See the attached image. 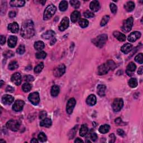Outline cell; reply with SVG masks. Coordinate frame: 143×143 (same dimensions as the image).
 <instances>
[{"label": "cell", "mask_w": 143, "mask_h": 143, "mask_svg": "<svg viewBox=\"0 0 143 143\" xmlns=\"http://www.w3.org/2000/svg\"><path fill=\"white\" fill-rule=\"evenodd\" d=\"M125 9L128 12H131L133 11L135 8V4L132 1L127 2L126 5H125Z\"/></svg>", "instance_id": "cell-27"}, {"label": "cell", "mask_w": 143, "mask_h": 143, "mask_svg": "<svg viewBox=\"0 0 143 143\" xmlns=\"http://www.w3.org/2000/svg\"><path fill=\"white\" fill-rule=\"evenodd\" d=\"M20 126V122L19 121L11 120L7 122L6 127L9 129L14 131H16L19 129Z\"/></svg>", "instance_id": "cell-6"}, {"label": "cell", "mask_w": 143, "mask_h": 143, "mask_svg": "<svg viewBox=\"0 0 143 143\" xmlns=\"http://www.w3.org/2000/svg\"><path fill=\"white\" fill-rule=\"evenodd\" d=\"M11 81L16 86H19L21 83L22 77L20 74L19 73H15L12 76Z\"/></svg>", "instance_id": "cell-11"}, {"label": "cell", "mask_w": 143, "mask_h": 143, "mask_svg": "<svg viewBox=\"0 0 143 143\" xmlns=\"http://www.w3.org/2000/svg\"><path fill=\"white\" fill-rule=\"evenodd\" d=\"M5 142L6 141H4V140H0V142Z\"/></svg>", "instance_id": "cell-64"}, {"label": "cell", "mask_w": 143, "mask_h": 143, "mask_svg": "<svg viewBox=\"0 0 143 143\" xmlns=\"http://www.w3.org/2000/svg\"><path fill=\"white\" fill-rule=\"evenodd\" d=\"M14 98L12 96L9 95H5L2 96V102L5 105H9L14 102Z\"/></svg>", "instance_id": "cell-15"}, {"label": "cell", "mask_w": 143, "mask_h": 143, "mask_svg": "<svg viewBox=\"0 0 143 143\" xmlns=\"http://www.w3.org/2000/svg\"><path fill=\"white\" fill-rule=\"evenodd\" d=\"M136 66L135 64L134 63L130 62L127 66L126 73H127V75L130 76H131L132 73L134 72L135 69H136Z\"/></svg>", "instance_id": "cell-17"}, {"label": "cell", "mask_w": 143, "mask_h": 143, "mask_svg": "<svg viewBox=\"0 0 143 143\" xmlns=\"http://www.w3.org/2000/svg\"><path fill=\"white\" fill-rule=\"evenodd\" d=\"M124 106V102L121 98H115L113 101L112 107L113 111L118 112L122 109V108Z\"/></svg>", "instance_id": "cell-5"}, {"label": "cell", "mask_w": 143, "mask_h": 143, "mask_svg": "<svg viewBox=\"0 0 143 143\" xmlns=\"http://www.w3.org/2000/svg\"><path fill=\"white\" fill-rule=\"evenodd\" d=\"M140 36H141V33H140V32L134 31L130 34L129 36H128L127 39L130 42L133 43V42H134L136 40H137L138 39H139L140 38Z\"/></svg>", "instance_id": "cell-14"}, {"label": "cell", "mask_w": 143, "mask_h": 143, "mask_svg": "<svg viewBox=\"0 0 143 143\" xmlns=\"http://www.w3.org/2000/svg\"><path fill=\"white\" fill-rule=\"evenodd\" d=\"M51 124H52V122H51V120L50 119L45 118V119L42 120L40 123V125L42 127H49L51 126Z\"/></svg>", "instance_id": "cell-25"}, {"label": "cell", "mask_w": 143, "mask_h": 143, "mask_svg": "<svg viewBox=\"0 0 143 143\" xmlns=\"http://www.w3.org/2000/svg\"><path fill=\"white\" fill-rule=\"evenodd\" d=\"M18 38L16 36H10L8 39V45L10 48H14L16 46Z\"/></svg>", "instance_id": "cell-18"}, {"label": "cell", "mask_w": 143, "mask_h": 143, "mask_svg": "<svg viewBox=\"0 0 143 143\" xmlns=\"http://www.w3.org/2000/svg\"><path fill=\"white\" fill-rule=\"evenodd\" d=\"M45 47V45H44V43H43V41H36L34 44V48L37 50H39L40 51Z\"/></svg>", "instance_id": "cell-30"}, {"label": "cell", "mask_w": 143, "mask_h": 143, "mask_svg": "<svg viewBox=\"0 0 143 143\" xmlns=\"http://www.w3.org/2000/svg\"><path fill=\"white\" fill-rule=\"evenodd\" d=\"M25 102L22 100H17L13 105V110L16 112H19L23 109Z\"/></svg>", "instance_id": "cell-12"}, {"label": "cell", "mask_w": 143, "mask_h": 143, "mask_svg": "<svg viewBox=\"0 0 143 143\" xmlns=\"http://www.w3.org/2000/svg\"><path fill=\"white\" fill-rule=\"evenodd\" d=\"M110 20V16L108 15H105L103 17V18L101 20V21L100 23V25L101 26H105L106 25Z\"/></svg>", "instance_id": "cell-40"}, {"label": "cell", "mask_w": 143, "mask_h": 143, "mask_svg": "<svg viewBox=\"0 0 143 143\" xmlns=\"http://www.w3.org/2000/svg\"><path fill=\"white\" fill-rule=\"evenodd\" d=\"M90 138L93 141H96L97 139V135L96 134V133H92L90 135Z\"/></svg>", "instance_id": "cell-51"}, {"label": "cell", "mask_w": 143, "mask_h": 143, "mask_svg": "<svg viewBox=\"0 0 143 143\" xmlns=\"http://www.w3.org/2000/svg\"><path fill=\"white\" fill-rule=\"evenodd\" d=\"M70 4L75 9L79 8L81 5L80 2L77 0H72V1H70Z\"/></svg>", "instance_id": "cell-42"}, {"label": "cell", "mask_w": 143, "mask_h": 143, "mask_svg": "<svg viewBox=\"0 0 143 143\" xmlns=\"http://www.w3.org/2000/svg\"><path fill=\"white\" fill-rule=\"evenodd\" d=\"M46 116H47V113H46V111H43L40 112V114H39V118H40V119L41 120H43L44 119H45Z\"/></svg>", "instance_id": "cell-50"}, {"label": "cell", "mask_w": 143, "mask_h": 143, "mask_svg": "<svg viewBox=\"0 0 143 143\" xmlns=\"http://www.w3.org/2000/svg\"><path fill=\"white\" fill-rule=\"evenodd\" d=\"M56 10V7L53 5H49L45 9L44 13V20H47L52 17L54 14L55 13Z\"/></svg>", "instance_id": "cell-3"}, {"label": "cell", "mask_w": 143, "mask_h": 143, "mask_svg": "<svg viewBox=\"0 0 143 143\" xmlns=\"http://www.w3.org/2000/svg\"><path fill=\"white\" fill-rule=\"evenodd\" d=\"M66 67L64 64H61L59 65H58L56 67L55 70H54V75L56 77H61V76L64 74L65 72Z\"/></svg>", "instance_id": "cell-7"}, {"label": "cell", "mask_w": 143, "mask_h": 143, "mask_svg": "<svg viewBox=\"0 0 143 143\" xmlns=\"http://www.w3.org/2000/svg\"><path fill=\"white\" fill-rule=\"evenodd\" d=\"M16 12L12 11H10L9 12V16L10 18H14V17L16 16Z\"/></svg>", "instance_id": "cell-55"}, {"label": "cell", "mask_w": 143, "mask_h": 143, "mask_svg": "<svg viewBox=\"0 0 143 143\" xmlns=\"http://www.w3.org/2000/svg\"><path fill=\"white\" fill-rule=\"evenodd\" d=\"M129 85L130 87L131 88H135L137 87V86L138 85V82L137 81L136 78H132L130 79V80L129 81Z\"/></svg>", "instance_id": "cell-35"}, {"label": "cell", "mask_w": 143, "mask_h": 143, "mask_svg": "<svg viewBox=\"0 0 143 143\" xmlns=\"http://www.w3.org/2000/svg\"><path fill=\"white\" fill-rule=\"evenodd\" d=\"M45 1H40V3H41V4H42V5H44V4H45Z\"/></svg>", "instance_id": "cell-62"}, {"label": "cell", "mask_w": 143, "mask_h": 143, "mask_svg": "<svg viewBox=\"0 0 143 143\" xmlns=\"http://www.w3.org/2000/svg\"><path fill=\"white\" fill-rule=\"evenodd\" d=\"M83 15L86 18H92L95 16L94 14H93L92 12L90 11H86V12H84Z\"/></svg>", "instance_id": "cell-44"}, {"label": "cell", "mask_w": 143, "mask_h": 143, "mask_svg": "<svg viewBox=\"0 0 143 143\" xmlns=\"http://www.w3.org/2000/svg\"><path fill=\"white\" fill-rule=\"evenodd\" d=\"M6 43V38L3 35L1 36V45H3Z\"/></svg>", "instance_id": "cell-56"}, {"label": "cell", "mask_w": 143, "mask_h": 143, "mask_svg": "<svg viewBox=\"0 0 143 143\" xmlns=\"http://www.w3.org/2000/svg\"><path fill=\"white\" fill-rule=\"evenodd\" d=\"M110 141L109 142H114L115 141V139H116V137L115 136V135L113 134H111L110 135Z\"/></svg>", "instance_id": "cell-53"}, {"label": "cell", "mask_w": 143, "mask_h": 143, "mask_svg": "<svg viewBox=\"0 0 143 143\" xmlns=\"http://www.w3.org/2000/svg\"><path fill=\"white\" fill-rule=\"evenodd\" d=\"M142 73H143V67L141 66L139 68V70H138L137 73L140 75H142Z\"/></svg>", "instance_id": "cell-58"}, {"label": "cell", "mask_w": 143, "mask_h": 143, "mask_svg": "<svg viewBox=\"0 0 143 143\" xmlns=\"http://www.w3.org/2000/svg\"><path fill=\"white\" fill-rule=\"evenodd\" d=\"M56 41V39H54L52 40V41H51V45H54V44L55 43V42Z\"/></svg>", "instance_id": "cell-61"}, {"label": "cell", "mask_w": 143, "mask_h": 143, "mask_svg": "<svg viewBox=\"0 0 143 143\" xmlns=\"http://www.w3.org/2000/svg\"><path fill=\"white\" fill-rule=\"evenodd\" d=\"M76 104V101L75 100V98H71L68 100L67 104H66V112H67L68 114H71V113L73 112V111L74 108L75 107Z\"/></svg>", "instance_id": "cell-9"}, {"label": "cell", "mask_w": 143, "mask_h": 143, "mask_svg": "<svg viewBox=\"0 0 143 143\" xmlns=\"http://www.w3.org/2000/svg\"><path fill=\"white\" fill-rule=\"evenodd\" d=\"M88 129L87 126L86 125H82L81 127L80 134L81 136H85L87 134Z\"/></svg>", "instance_id": "cell-32"}, {"label": "cell", "mask_w": 143, "mask_h": 143, "mask_svg": "<svg viewBox=\"0 0 143 143\" xmlns=\"http://www.w3.org/2000/svg\"><path fill=\"white\" fill-rule=\"evenodd\" d=\"M4 56L6 58H11L14 56V53L11 50H9L4 53Z\"/></svg>", "instance_id": "cell-48"}, {"label": "cell", "mask_w": 143, "mask_h": 143, "mask_svg": "<svg viewBox=\"0 0 143 143\" xmlns=\"http://www.w3.org/2000/svg\"><path fill=\"white\" fill-rule=\"evenodd\" d=\"M55 34L53 30H48L42 34V38L45 39H49L55 36Z\"/></svg>", "instance_id": "cell-24"}, {"label": "cell", "mask_w": 143, "mask_h": 143, "mask_svg": "<svg viewBox=\"0 0 143 143\" xmlns=\"http://www.w3.org/2000/svg\"><path fill=\"white\" fill-rule=\"evenodd\" d=\"M28 98L30 102L34 105H38L40 102V97H39V94L38 92H35L31 93L29 95Z\"/></svg>", "instance_id": "cell-8"}, {"label": "cell", "mask_w": 143, "mask_h": 143, "mask_svg": "<svg viewBox=\"0 0 143 143\" xmlns=\"http://www.w3.org/2000/svg\"><path fill=\"white\" fill-rule=\"evenodd\" d=\"M1 87H2V86H3V85H4V82H3V81H1Z\"/></svg>", "instance_id": "cell-63"}, {"label": "cell", "mask_w": 143, "mask_h": 143, "mask_svg": "<svg viewBox=\"0 0 143 143\" xmlns=\"http://www.w3.org/2000/svg\"><path fill=\"white\" fill-rule=\"evenodd\" d=\"M110 129V126L108 125L105 124L103 125H101L99 128V131L101 134H106L107 133Z\"/></svg>", "instance_id": "cell-31"}, {"label": "cell", "mask_w": 143, "mask_h": 143, "mask_svg": "<svg viewBox=\"0 0 143 143\" xmlns=\"http://www.w3.org/2000/svg\"><path fill=\"white\" fill-rule=\"evenodd\" d=\"M107 63L111 70H113L116 68V64L114 61L111 60H109L107 61Z\"/></svg>", "instance_id": "cell-46"}, {"label": "cell", "mask_w": 143, "mask_h": 143, "mask_svg": "<svg viewBox=\"0 0 143 143\" xmlns=\"http://www.w3.org/2000/svg\"><path fill=\"white\" fill-rule=\"evenodd\" d=\"M68 2L66 1H62L60 2V3L59 4V8L61 11H65L66 10V9L68 8Z\"/></svg>", "instance_id": "cell-33"}, {"label": "cell", "mask_w": 143, "mask_h": 143, "mask_svg": "<svg viewBox=\"0 0 143 143\" xmlns=\"http://www.w3.org/2000/svg\"><path fill=\"white\" fill-rule=\"evenodd\" d=\"M117 132V134L120 135V136H124L125 135V133L124 131L122 129H118Z\"/></svg>", "instance_id": "cell-52"}, {"label": "cell", "mask_w": 143, "mask_h": 143, "mask_svg": "<svg viewBox=\"0 0 143 143\" xmlns=\"http://www.w3.org/2000/svg\"><path fill=\"white\" fill-rule=\"evenodd\" d=\"M17 53L19 54H23L25 51V46L24 45H20L18 48L16 50Z\"/></svg>", "instance_id": "cell-45"}, {"label": "cell", "mask_w": 143, "mask_h": 143, "mask_svg": "<svg viewBox=\"0 0 143 143\" xmlns=\"http://www.w3.org/2000/svg\"><path fill=\"white\" fill-rule=\"evenodd\" d=\"M135 60L136 62L139 63L140 64H142L143 63V55L142 53H139V54L135 56Z\"/></svg>", "instance_id": "cell-43"}, {"label": "cell", "mask_w": 143, "mask_h": 143, "mask_svg": "<svg viewBox=\"0 0 143 143\" xmlns=\"http://www.w3.org/2000/svg\"><path fill=\"white\" fill-rule=\"evenodd\" d=\"M133 23H134V19H133L132 17H130V18H129L126 20L122 26V31L126 32V33L129 32L131 30L133 26Z\"/></svg>", "instance_id": "cell-4"}, {"label": "cell", "mask_w": 143, "mask_h": 143, "mask_svg": "<svg viewBox=\"0 0 143 143\" xmlns=\"http://www.w3.org/2000/svg\"><path fill=\"white\" fill-rule=\"evenodd\" d=\"M83 142V141L82 140H81V139H80V138H77V139H76V140L75 141V142L76 143H77V142Z\"/></svg>", "instance_id": "cell-59"}, {"label": "cell", "mask_w": 143, "mask_h": 143, "mask_svg": "<svg viewBox=\"0 0 143 143\" xmlns=\"http://www.w3.org/2000/svg\"><path fill=\"white\" fill-rule=\"evenodd\" d=\"M81 18L80 12L78 11H75L72 13L70 15V19L72 23H75Z\"/></svg>", "instance_id": "cell-19"}, {"label": "cell", "mask_w": 143, "mask_h": 143, "mask_svg": "<svg viewBox=\"0 0 143 143\" xmlns=\"http://www.w3.org/2000/svg\"><path fill=\"white\" fill-rule=\"evenodd\" d=\"M96 102H97V99L94 95H90L86 100V102L90 106H94L96 103Z\"/></svg>", "instance_id": "cell-21"}, {"label": "cell", "mask_w": 143, "mask_h": 143, "mask_svg": "<svg viewBox=\"0 0 143 143\" xmlns=\"http://www.w3.org/2000/svg\"><path fill=\"white\" fill-rule=\"evenodd\" d=\"M36 58L38 59H44L46 56V53L44 51H40L39 52L37 53L36 54Z\"/></svg>", "instance_id": "cell-39"}, {"label": "cell", "mask_w": 143, "mask_h": 143, "mask_svg": "<svg viewBox=\"0 0 143 143\" xmlns=\"http://www.w3.org/2000/svg\"><path fill=\"white\" fill-rule=\"evenodd\" d=\"M113 35L120 41H124L126 40V36L124 34L119 33V31H115Z\"/></svg>", "instance_id": "cell-26"}, {"label": "cell", "mask_w": 143, "mask_h": 143, "mask_svg": "<svg viewBox=\"0 0 143 143\" xmlns=\"http://www.w3.org/2000/svg\"><path fill=\"white\" fill-rule=\"evenodd\" d=\"M44 63L43 62H41L40 63H39L38 65H37L35 68H34V72L36 73H39L41 72V70H43V69L44 68Z\"/></svg>", "instance_id": "cell-37"}, {"label": "cell", "mask_w": 143, "mask_h": 143, "mask_svg": "<svg viewBox=\"0 0 143 143\" xmlns=\"http://www.w3.org/2000/svg\"><path fill=\"white\" fill-rule=\"evenodd\" d=\"M90 7L93 12H97L100 9V2L98 1H93L91 2Z\"/></svg>", "instance_id": "cell-16"}, {"label": "cell", "mask_w": 143, "mask_h": 143, "mask_svg": "<svg viewBox=\"0 0 143 143\" xmlns=\"http://www.w3.org/2000/svg\"><path fill=\"white\" fill-rule=\"evenodd\" d=\"M25 4V1H18V0H12L10 2V4L12 7H23L24 6Z\"/></svg>", "instance_id": "cell-22"}, {"label": "cell", "mask_w": 143, "mask_h": 143, "mask_svg": "<svg viewBox=\"0 0 143 143\" xmlns=\"http://www.w3.org/2000/svg\"><path fill=\"white\" fill-rule=\"evenodd\" d=\"M115 123L117 125H120L121 124V123L122 122V120L120 119V118H117V119H116L115 120Z\"/></svg>", "instance_id": "cell-57"}, {"label": "cell", "mask_w": 143, "mask_h": 143, "mask_svg": "<svg viewBox=\"0 0 143 143\" xmlns=\"http://www.w3.org/2000/svg\"><path fill=\"white\" fill-rule=\"evenodd\" d=\"M69 24V21L68 18L67 17H64L59 25V29L61 31L65 30L68 28Z\"/></svg>", "instance_id": "cell-13"}, {"label": "cell", "mask_w": 143, "mask_h": 143, "mask_svg": "<svg viewBox=\"0 0 143 143\" xmlns=\"http://www.w3.org/2000/svg\"><path fill=\"white\" fill-rule=\"evenodd\" d=\"M34 80V78L32 76L28 75L25 76V81H27V82H33Z\"/></svg>", "instance_id": "cell-49"}, {"label": "cell", "mask_w": 143, "mask_h": 143, "mask_svg": "<svg viewBox=\"0 0 143 143\" xmlns=\"http://www.w3.org/2000/svg\"><path fill=\"white\" fill-rule=\"evenodd\" d=\"M32 86L30 83H25L22 86V89L25 92H28L31 90Z\"/></svg>", "instance_id": "cell-36"}, {"label": "cell", "mask_w": 143, "mask_h": 143, "mask_svg": "<svg viewBox=\"0 0 143 143\" xmlns=\"http://www.w3.org/2000/svg\"><path fill=\"white\" fill-rule=\"evenodd\" d=\"M6 91L7 92L12 93L14 91V89L13 87H11V86H7V88H6Z\"/></svg>", "instance_id": "cell-54"}, {"label": "cell", "mask_w": 143, "mask_h": 143, "mask_svg": "<svg viewBox=\"0 0 143 143\" xmlns=\"http://www.w3.org/2000/svg\"><path fill=\"white\" fill-rule=\"evenodd\" d=\"M108 39V36L106 34H102L98 36L97 38L93 39L92 42L97 47L101 48L105 45Z\"/></svg>", "instance_id": "cell-2"}, {"label": "cell", "mask_w": 143, "mask_h": 143, "mask_svg": "<svg viewBox=\"0 0 143 143\" xmlns=\"http://www.w3.org/2000/svg\"><path fill=\"white\" fill-rule=\"evenodd\" d=\"M19 67V64L17 61H12L9 64V69L10 70H15Z\"/></svg>", "instance_id": "cell-38"}, {"label": "cell", "mask_w": 143, "mask_h": 143, "mask_svg": "<svg viewBox=\"0 0 143 143\" xmlns=\"http://www.w3.org/2000/svg\"><path fill=\"white\" fill-rule=\"evenodd\" d=\"M110 9L112 13L113 14H115L117 12V7L114 4H110Z\"/></svg>", "instance_id": "cell-47"}, {"label": "cell", "mask_w": 143, "mask_h": 143, "mask_svg": "<svg viewBox=\"0 0 143 143\" xmlns=\"http://www.w3.org/2000/svg\"><path fill=\"white\" fill-rule=\"evenodd\" d=\"M60 89L58 86H53L51 89V95L53 97H56L59 93Z\"/></svg>", "instance_id": "cell-29"}, {"label": "cell", "mask_w": 143, "mask_h": 143, "mask_svg": "<svg viewBox=\"0 0 143 143\" xmlns=\"http://www.w3.org/2000/svg\"><path fill=\"white\" fill-rule=\"evenodd\" d=\"M110 70V69L108 66L107 63H105L102 64L101 65L98 66V74L100 76L104 75L107 74L108 73V72Z\"/></svg>", "instance_id": "cell-10"}, {"label": "cell", "mask_w": 143, "mask_h": 143, "mask_svg": "<svg viewBox=\"0 0 143 143\" xmlns=\"http://www.w3.org/2000/svg\"><path fill=\"white\" fill-rule=\"evenodd\" d=\"M8 29L13 33H17L19 31V25L18 24L14 22L13 23L10 24L8 25Z\"/></svg>", "instance_id": "cell-20"}, {"label": "cell", "mask_w": 143, "mask_h": 143, "mask_svg": "<svg viewBox=\"0 0 143 143\" xmlns=\"http://www.w3.org/2000/svg\"><path fill=\"white\" fill-rule=\"evenodd\" d=\"M106 86L103 85H100L97 86V93L100 96H104L105 95Z\"/></svg>", "instance_id": "cell-28"}, {"label": "cell", "mask_w": 143, "mask_h": 143, "mask_svg": "<svg viewBox=\"0 0 143 143\" xmlns=\"http://www.w3.org/2000/svg\"><path fill=\"white\" fill-rule=\"evenodd\" d=\"M132 48V45L131 44L126 43L124 44V45L122 46L121 48V50L122 52H123L124 53L127 54L131 50Z\"/></svg>", "instance_id": "cell-23"}, {"label": "cell", "mask_w": 143, "mask_h": 143, "mask_svg": "<svg viewBox=\"0 0 143 143\" xmlns=\"http://www.w3.org/2000/svg\"><path fill=\"white\" fill-rule=\"evenodd\" d=\"M79 25L81 26V28H85L86 27H87L88 24H89V22L85 19H81L78 21Z\"/></svg>", "instance_id": "cell-34"}, {"label": "cell", "mask_w": 143, "mask_h": 143, "mask_svg": "<svg viewBox=\"0 0 143 143\" xmlns=\"http://www.w3.org/2000/svg\"><path fill=\"white\" fill-rule=\"evenodd\" d=\"M38 140L40 142H45L47 140V137L44 132H40L38 135Z\"/></svg>", "instance_id": "cell-41"}, {"label": "cell", "mask_w": 143, "mask_h": 143, "mask_svg": "<svg viewBox=\"0 0 143 143\" xmlns=\"http://www.w3.org/2000/svg\"><path fill=\"white\" fill-rule=\"evenodd\" d=\"M35 34V29L33 21L28 20L22 25L21 35L25 39H30Z\"/></svg>", "instance_id": "cell-1"}, {"label": "cell", "mask_w": 143, "mask_h": 143, "mask_svg": "<svg viewBox=\"0 0 143 143\" xmlns=\"http://www.w3.org/2000/svg\"><path fill=\"white\" fill-rule=\"evenodd\" d=\"M31 142H38V140L35 139V138H34V139L31 140Z\"/></svg>", "instance_id": "cell-60"}]
</instances>
